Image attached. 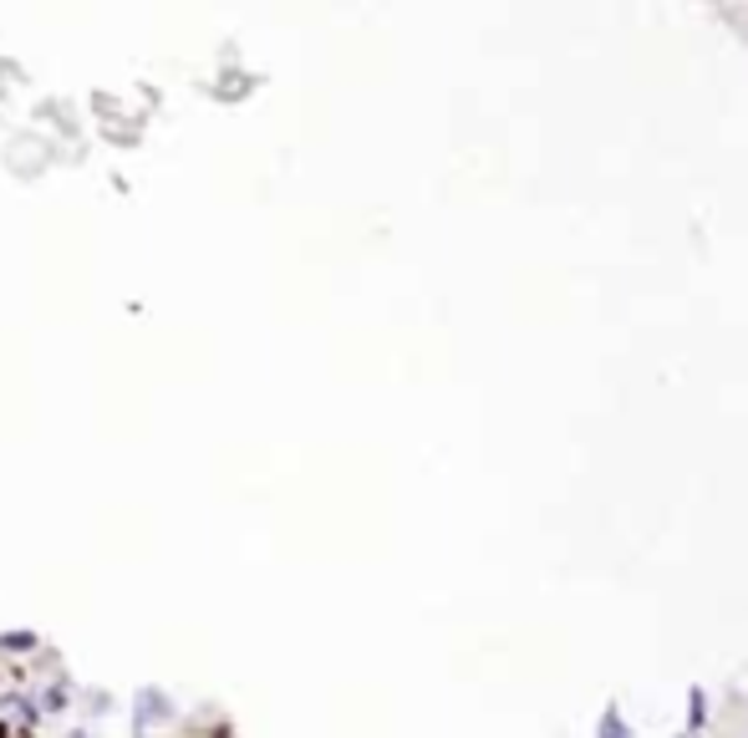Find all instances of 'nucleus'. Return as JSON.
Returning a JSON list of instances; mask_svg holds the SVG:
<instances>
[{
  "mask_svg": "<svg viewBox=\"0 0 748 738\" xmlns=\"http://www.w3.org/2000/svg\"><path fill=\"white\" fill-rule=\"evenodd\" d=\"M688 724H692V734L702 728V692H698V688H692V714H688Z\"/></svg>",
  "mask_w": 748,
  "mask_h": 738,
  "instance_id": "obj_1",
  "label": "nucleus"
}]
</instances>
